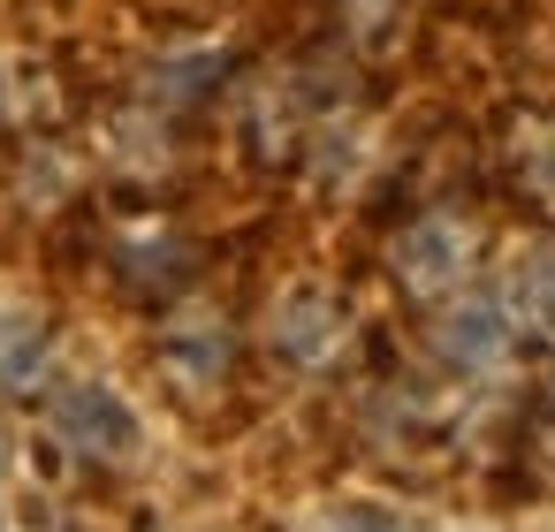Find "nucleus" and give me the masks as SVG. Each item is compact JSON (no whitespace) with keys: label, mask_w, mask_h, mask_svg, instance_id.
I'll list each match as a JSON object with an SVG mask.
<instances>
[{"label":"nucleus","mask_w":555,"mask_h":532,"mask_svg":"<svg viewBox=\"0 0 555 532\" xmlns=\"http://www.w3.org/2000/svg\"><path fill=\"white\" fill-rule=\"evenodd\" d=\"M54 411V433L77 449V456H130L138 449V418H130V403L115 395V388H100V380H62L54 395H47Z\"/></svg>","instance_id":"nucleus-1"},{"label":"nucleus","mask_w":555,"mask_h":532,"mask_svg":"<svg viewBox=\"0 0 555 532\" xmlns=\"http://www.w3.org/2000/svg\"><path fill=\"white\" fill-rule=\"evenodd\" d=\"M47 388V327L0 304V395H31Z\"/></svg>","instance_id":"nucleus-2"},{"label":"nucleus","mask_w":555,"mask_h":532,"mask_svg":"<svg viewBox=\"0 0 555 532\" xmlns=\"http://www.w3.org/2000/svg\"><path fill=\"white\" fill-rule=\"evenodd\" d=\"M320 532H434V524H418V517H403L388 502H335L320 517Z\"/></svg>","instance_id":"nucleus-3"},{"label":"nucleus","mask_w":555,"mask_h":532,"mask_svg":"<svg viewBox=\"0 0 555 532\" xmlns=\"http://www.w3.org/2000/svg\"><path fill=\"white\" fill-rule=\"evenodd\" d=\"M0 471H9V433H0Z\"/></svg>","instance_id":"nucleus-4"}]
</instances>
